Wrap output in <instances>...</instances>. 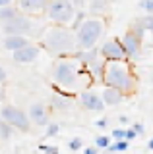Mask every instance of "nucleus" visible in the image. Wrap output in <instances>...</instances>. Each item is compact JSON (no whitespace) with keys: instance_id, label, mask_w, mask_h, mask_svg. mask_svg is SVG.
Here are the masks:
<instances>
[{"instance_id":"f257e3e1","label":"nucleus","mask_w":153,"mask_h":154,"mask_svg":"<svg viewBox=\"0 0 153 154\" xmlns=\"http://www.w3.org/2000/svg\"><path fill=\"white\" fill-rule=\"evenodd\" d=\"M41 46L50 56H56V58L72 56L80 50L78 48V33L72 27L52 25L45 31V35L41 38Z\"/></svg>"},{"instance_id":"f03ea898","label":"nucleus","mask_w":153,"mask_h":154,"mask_svg":"<svg viewBox=\"0 0 153 154\" xmlns=\"http://www.w3.org/2000/svg\"><path fill=\"white\" fill-rule=\"evenodd\" d=\"M103 83L105 87L118 89L124 94H132L138 89V79L128 62H107Z\"/></svg>"},{"instance_id":"7ed1b4c3","label":"nucleus","mask_w":153,"mask_h":154,"mask_svg":"<svg viewBox=\"0 0 153 154\" xmlns=\"http://www.w3.org/2000/svg\"><path fill=\"white\" fill-rule=\"evenodd\" d=\"M76 33H78V48L80 50L95 48V45H97V42L101 41V37L105 35V19L99 17V16L87 17Z\"/></svg>"},{"instance_id":"20e7f679","label":"nucleus","mask_w":153,"mask_h":154,"mask_svg":"<svg viewBox=\"0 0 153 154\" xmlns=\"http://www.w3.org/2000/svg\"><path fill=\"white\" fill-rule=\"evenodd\" d=\"M52 77H54V83L58 85L62 91L76 89V87H78V81H80L78 62L64 60V58H62L60 62H56L54 71H52Z\"/></svg>"},{"instance_id":"39448f33","label":"nucleus","mask_w":153,"mask_h":154,"mask_svg":"<svg viewBox=\"0 0 153 154\" xmlns=\"http://www.w3.org/2000/svg\"><path fill=\"white\" fill-rule=\"evenodd\" d=\"M78 10L72 6L70 0H52L47 8V16L54 25H64V27H72L76 19Z\"/></svg>"},{"instance_id":"423d86ee","label":"nucleus","mask_w":153,"mask_h":154,"mask_svg":"<svg viewBox=\"0 0 153 154\" xmlns=\"http://www.w3.org/2000/svg\"><path fill=\"white\" fill-rule=\"evenodd\" d=\"M0 118H2L6 123H10L14 129H20L23 133L29 131V127H31L29 116L23 112V110L16 108V106H4V108L0 110Z\"/></svg>"},{"instance_id":"0eeeda50","label":"nucleus","mask_w":153,"mask_h":154,"mask_svg":"<svg viewBox=\"0 0 153 154\" xmlns=\"http://www.w3.org/2000/svg\"><path fill=\"white\" fill-rule=\"evenodd\" d=\"M2 31H4V35H23V37L31 35L33 33V21H31L29 14L20 12L14 19L2 23Z\"/></svg>"},{"instance_id":"6e6552de","label":"nucleus","mask_w":153,"mask_h":154,"mask_svg":"<svg viewBox=\"0 0 153 154\" xmlns=\"http://www.w3.org/2000/svg\"><path fill=\"white\" fill-rule=\"evenodd\" d=\"M101 56L107 62H128L130 60L126 50H124V46H122L120 38H109V41H105L101 46Z\"/></svg>"},{"instance_id":"1a4fd4ad","label":"nucleus","mask_w":153,"mask_h":154,"mask_svg":"<svg viewBox=\"0 0 153 154\" xmlns=\"http://www.w3.org/2000/svg\"><path fill=\"white\" fill-rule=\"evenodd\" d=\"M120 41H122V46H124V50H126V54L128 58H136L138 54H140V50H142V41L143 38H140L136 35V33L132 31V29H128L126 33L120 37Z\"/></svg>"},{"instance_id":"9d476101","label":"nucleus","mask_w":153,"mask_h":154,"mask_svg":"<svg viewBox=\"0 0 153 154\" xmlns=\"http://www.w3.org/2000/svg\"><path fill=\"white\" fill-rule=\"evenodd\" d=\"M80 102H82V106L85 110H95V112H101V110H105V100L101 94L93 93V91H82L80 93Z\"/></svg>"},{"instance_id":"9b49d317","label":"nucleus","mask_w":153,"mask_h":154,"mask_svg":"<svg viewBox=\"0 0 153 154\" xmlns=\"http://www.w3.org/2000/svg\"><path fill=\"white\" fill-rule=\"evenodd\" d=\"M14 54V62H18V64H31L33 60H37V56H39V46L37 45H27L20 48V50L12 52Z\"/></svg>"},{"instance_id":"f8f14e48","label":"nucleus","mask_w":153,"mask_h":154,"mask_svg":"<svg viewBox=\"0 0 153 154\" xmlns=\"http://www.w3.org/2000/svg\"><path fill=\"white\" fill-rule=\"evenodd\" d=\"M29 119L35 125H43V127H47L50 122H49V110H47L45 104L41 102H35L29 106Z\"/></svg>"},{"instance_id":"ddd939ff","label":"nucleus","mask_w":153,"mask_h":154,"mask_svg":"<svg viewBox=\"0 0 153 154\" xmlns=\"http://www.w3.org/2000/svg\"><path fill=\"white\" fill-rule=\"evenodd\" d=\"M50 2L52 0H18V8L23 14H41L47 12Z\"/></svg>"},{"instance_id":"4468645a","label":"nucleus","mask_w":153,"mask_h":154,"mask_svg":"<svg viewBox=\"0 0 153 154\" xmlns=\"http://www.w3.org/2000/svg\"><path fill=\"white\" fill-rule=\"evenodd\" d=\"M27 45H31V42H29V38L23 37V35H6L2 38V46L6 50H12V52L20 50V48L27 46Z\"/></svg>"},{"instance_id":"2eb2a0df","label":"nucleus","mask_w":153,"mask_h":154,"mask_svg":"<svg viewBox=\"0 0 153 154\" xmlns=\"http://www.w3.org/2000/svg\"><path fill=\"white\" fill-rule=\"evenodd\" d=\"M74 56H76V60H78V64L82 67H87L93 60H97V58L101 56V48L95 46V48H89V50H78Z\"/></svg>"},{"instance_id":"dca6fc26","label":"nucleus","mask_w":153,"mask_h":154,"mask_svg":"<svg viewBox=\"0 0 153 154\" xmlns=\"http://www.w3.org/2000/svg\"><path fill=\"white\" fill-rule=\"evenodd\" d=\"M101 96H103V100H105V104H107V106H116V104H120L122 100H124V96H126V94L120 93L118 89H112V87H105Z\"/></svg>"},{"instance_id":"f3484780","label":"nucleus","mask_w":153,"mask_h":154,"mask_svg":"<svg viewBox=\"0 0 153 154\" xmlns=\"http://www.w3.org/2000/svg\"><path fill=\"white\" fill-rule=\"evenodd\" d=\"M50 106H52V108H56V110H68V108H72L68 93H56L50 98Z\"/></svg>"},{"instance_id":"a211bd4d","label":"nucleus","mask_w":153,"mask_h":154,"mask_svg":"<svg viewBox=\"0 0 153 154\" xmlns=\"http://www.w3.org/2000/svg\"><path fill=\"white\" fill-rule=\"evenodd\" d=\"M20 12H21V10H18V8H14V6L0 8V23H6V21H10V19H14Z\"/></svg>"},{"instance_id":"6ab92c4d","label":"nucleus","mask_w":153,"mask_h":154,"mask_svg":"<svg viewBox=\"0 0 153 154\" xmlns=\"http://www.w3.org/2000/svg\"><path fill=\"white\" fill-rule=\"evenodd\" d=\"M107 6H109V0H89V12L95 14V16L103 14Z\"/></svg>"},{"instance_id":"aec40b11","label":"nucleus","mask_w":153,"mask_h":154,"mask_svg":"<svg viewBox=\"0 0 153 154\" xmlns=\"http://www.w3.org/2000/svg\"><path fill=\"white\" fill-rule=\"evenodd\" d=\"M136 23L138 25H142L145 31H149L151 35H153V16H143V17H138L136 19Z\"/></svg>"},{"instance_id":"412c9836","label":"nucleus","mask_w":153,"mask_h":154,"mask_svg":"<svg viewBox=\"0 0 153 154\" xmlns=\"http://www.w3.org/2000/svg\"><path fill=\"white\" fill-rule=\"evenodd\" d=\"M128 146H130V141H116V143H111V146L107 150L109 152H124V150H128Z\"/></svg>"},{"instance_id":"4be33fe9","label":"nucleus","mask_w":153,"mask_h":154,"mask_svg":"<svg viewBox=\"0 0 153 154\" xmlns=\"http://www.w3.org/2000/svg\"><path fill=\"white\" fill-rule=\"evenodd\" d=\"M10 135H12V125L6 123L2 118H0V137L2 139H10Z\"/></svg>"},{"instance_id":"5701e85b","label":"nucleus","mask_w":153,"mask_h":154,"mask_svg":"<svg viewBox=\"0 0 153 154\" xmlns=\"http://www.w3.org/2000/svg\"><path fill=\"white\" fill-rule=\"evenodd\" d=\"M95 146H97V148H109V146H111V137H107V135H99V137H95Z\"/></svg>"},{"instance_id":"b1692460","label":"nucleus","mask_w":153,"mask_h":154,"mask_svg":"<svg viewBox=\"0 0 153 154\" xmlns=\"http://www.w3.org/2000/svg\"><path fill=\"white\" fill-rule=\"evenodd\" d=\"M138 6H140L147 16H153V0H140Z\"/></svg>"},{"instance_id":"393cba45","label":"nucleus","mask_w":153,"mask_h":154,"mask_svg":"<svg viewBox=\"0 0 153 154\" xmlns=\"http://www.w3.org/2000/svg\"><path fill=\"white\" fill-rule=\"evenodd\" d=\"M58 131H60V125H58V123H49V125H47L45 135L50 139V137H54V135H58Z\"/></svg>"},{"instance_id":"a878e982","label":"nucleus","mask_w":153,"mask_h":154,"mask_svg":"<svg viewBox=\"0 0 153 154\" xmlns=\"http://www.w3.org/2000/svg\"><path fill=\"white\" fill-rule=\"evenodd\" d=\"M111 137L116 139V141H126V129H112Z\"/></svg>"},{"instance_id":"bb28decb","label":"nucleus","mask_w":153,"mask_h":154,"mask_svg":"<svg viewBox=\"0 0 153 154\" xmlns=\"http://www.w3.org/2000/svg\"><path fill=\"white\" fill-rule=\"evenodd\" d=\"M82 146H83V141H82L80 137H74V139L70 141V148H72V150H80Z\"/></svg>"},{"instance_id":"cd10ccee","label":"nucleus","mask_w":153,"mask_h":154,"mask_svg":"<svg viewBox=\"0 0 153 154\" xmlns=\"http://www.w3.org/2000/svg\"><path fill=\"white\" fill-rule=\"evenodd\" d=\"M138 137V131L134 127H130V129H126V141H132V139H136Z\"/></svg>"},{"instance_id":"c85d7f7f","label":"nucleus","mask_w":153,"mask_h":154,"mask_svg":"<svg viewBox=\"0 0 153 154\" xmlns=\"http://www.w3.org/2000/svg\"><path fill=\"white\" fill-rule=\"evenodd\" d=\"M41 150H45L49 154H58V148L56 146H47V144H41Z\"/></svg>"},{"instance_id":"c756f323","label":"nucleus","mask_w":153,"mask_h":154,"mask_svg":"<svg viewBox=\"0 0 153 154\" xmlns=\"http://www.w3.org/2000/svg\"><path fill=\"white\" fill-rule=\"evenodd\" d=\"M70 2L76 10H83V6H85V0H70Z\"/></svg>"},{"instance_id":"7c9ffc66","label":"nucleus","mask_w":153,"mask_h":154,"mask_svg":"<svg viewBox=\"0 0 153 154\" xmlns=\"http://www.w3.org/2000/svg\"><path fill=\"white\" fill-rule=\"evenodd\" d=\"M132 127L136 129L138 133H143V131H145V127H143V123H132Z\"/></svg>"},{"instance_id":"2f4dec72","label":"nucleus","mask_w":153,"mask_h":154,"mask_svg":"<svg viewBox=\"0 0 153 154\" xmlns=\"http://www.w3.org/2000/svg\"><path fill=\"white\" fill-rule=\"evenodd\" d=\"M83 154H97V146H87L83 150Z\"/></svg>"},{"instance_id":"473e14b6","label":"nucleus","mask_w":153,"mask_h":154,"mask_svg":"<svg viewBox=\"0 0 153 154\" xmlns=\"http://www.w3.org/2000/svg\"><path fill=\"white\" fill-rule=\"evenodd\" d=\"M95 125H97V127H101V129H103V127H107V119H105V118H103V119H99V122H95Z\"/></svg>"},{"instance_id":"72a5a7b5","label":"nucleus","mask_w":153,"mask_h":154,"mask_svg":"<svg viewBox=\"0 0 153 154\" xmlns=\"http://www.w3.org/2000/svg\"><path fill=\"white\" fill-rule=\"evenodd\" d=\"M6 81V71H4V67L0 66V83H4Z\"/></svg>"},{"instance_id":"f704fd0d","label":"nucleus","mask_w":153,"mask_h":154,"mask_svg":"<svg viewBox=\"0 0 153 154\" xmlns=\"http://www.w3.org/2000/svg\"><path fill=\"white\" fill-rule=\"evenodd\" d=\"M12 2H14V0H0V8H4V6H12Z\"/></svg>"},{"instance_id":"c9c22d12","label":"nucleus","mask_w":153,"mask_h":154,"mask_svg":"<svg viewBox=\"0 0 153 154\" xmlns=\"http://www.w3.org/2000/svg\"><path fill=\"white\" fill-rule=\"evenodd\" d=\"M147 148H149V150H153V139H149V143H147Z\"/></svg>"},{"instance_id":"e433bc0d","label":"nucleus","mask_w":153,"mask_h":154,"mask_svg":"<svg viewBox=\"0 0 153 154\" xmlns=\"http://www.w3.org/2000/svg\"><path fill=\"white\" fill-rule=\"evenodd\" d=\"M0 100H4V89H0Z\"/></svg>"}]
</instances>
